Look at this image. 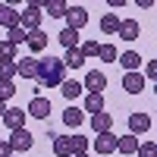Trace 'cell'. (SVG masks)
<instances>
[{"mask_svg":"<svg viewBox=\"0 0 157 157\" xmlns=\"http://www.w3.org/2000/svg\"><path fill=\"white\" fill-rule=\"evenodd\" d=\"M60 91H63V98H66V101H75V98H82V82H75V78H66V82H63L60 85Z\"/></svg>","mask_w":157,"mask_h":157,"instance_id":"d6986e66","label":"cell"},{"mask_svg":"<svg viewBox=\"0 0 157 157\" xmlns=\"http://www.w3.org/2000/svg\"><path fill=\"white\" fill-rule=\"evenodd\" d=\"M60 44H63V50H72V47L82 44V38H78V32H72V29H63L60 32Z\"/></svg>","mask_w":157,"mask_h":157,"instance_id":"cb8c5ba5","label":"cell"},{"mask_svg":"<svg viewBox=\"0 0 157 157\" xmlns=\"http://www.w3.org/2000/svg\"><path fill=\"white\" fill-rule=\"evenodd\" d=\"M19 29L22 32H38L41 29V3H38V0H32V3L19 13Z\"/></svg>","mask_w":157,"mask_h":157,"instance_id":"7a4b0ae2","label":"cell"},{"mask_svg":"<svg viewBox=\"0 0 157 157\" xmlns=\"http://www.w3.org/2000/svg\"><path fill=\"white\" fill-rule=\"evenodd\" d=\"M66 0H47V3H41V10L47 13V16H54V19H63L66 16Z\"/></svg>","mask_w":157,"mask_h":157,"instance_id":"ac0fdd59","label":"cell"},{"mask_svg":"<svg viewBox=\"0 0 157 157\" xmlns=\"http://www.w3.org/2000/svg\"><path fill=\"white\" fill-rule=\"evenodd\" d=\"M138 157H157V145L151 138H145V141H138V151H135Z\"/></svg>","mask_w":157,"mask_h":157,"instance_id":"f546056e","label":"cell"},{"mask_svg":"<svg viewBox=\"0 0 157 157\" xmlns=\"http://www.w3.org/2000/svg\"><path fill=\"white\" fill-rule=\"evenodd\" d=\"M16 75H22V78H38V57H22V60H16Z\"/></svg>","mask_w":157,"mask_h":157,"instance_id":"7c38bea8","label":"cell"},{"mask_svg":"<svg viewBox=\"0 0 157 157\" xmlns=\"http://www.w3.org/2000/svg\"><path fill=\"white\" fill-rule=\"evenodd\" d=\"M25 35H29V32H22L19 25H16V29H10V32H6V41H10L13 47H19V44H25Z\"/></svg>","mask_w":157,"mask_h":157,"instance_id":"4dcf8cb0","label":"cell"},{"mask_svg":"<svg viewBox=\"0 0 157 157\" xmlns=\"http://www.w3.org/2000/svg\"><path fill=\"white\" fill-rule=\"evenodd\" d=\"M69 145H72V154H88V145H91V141L85 138V135H69Z\"/></svg>","mask_w":157,"mask_h":157,"instance_id":"484cf974","label":"cell"},{"mask_svg":"<svg viewBox=\"0 0 157 157\" xmlns=\"http://www.w3.org/2000/svg\"><path fill=\"white\" fill-rule=\"evenodd\" d=\"M10 157H19V154H10Z\"/></svg>","mask_w":157,"mask_h":157,"instance_id":"74e56055","label":"cell"},{"mask_svg":"<svg viewBox=\"0 0 157 157\" xmlns=\"http://www.w3.org/2000/svg\"><path fill=\"white\" fill-rule=\"evenodd\" d=\"M116 151H120V154H126V157H129V154H135V151H138V138L126 132L123 138H116Z\"/></svg>","mask_w":157,"mask_h":157,"instance_id":"ffe728a7","label":"cell"},{"mask_svg":"<svg viewBox=\"0 0 157 157\" xmlns=\"http://www.w3.org/2000/svg\"><path fill=\"white\" fill-rule=\"evenodd\" d=\"M116 29H120V16L116 13H104L101 16V32L104 35H116Z\"/></svg>","mask_w":157,"mask_h":157,"instance_id":"603a6c76","label":"cell"},{"mask_svg":"<svg viewBox=\"0 0 157 157\" xmlns=\"http://www.w3.org/2000/svg\"><path fill=\"white\" fill-rule=\"evenodd\" d=\"M72 157H91V154H72Z\"/></svg>","mask_w":157,"mask_h":157,"instance_id":"8d00e7d4","label":"cell"},{"mask_svg":"<svg viewBox=\"0 0 157 157\" xmlns=\"http://www.w3.org/2000/svg\"><path fill=\"white\" fill-rule=\"evenodd\" d=\"M82 88H88V94H104V88H107V75H104L101 69H91V72L85 75Z\"/></svg>","mask_w":157,"mask_h":157,"instance_id":"ba28073f","label":"cell"},{"mask_svg":"<svg viewBox=\"0 0 157 157\" xmlns=\"http://www.w3.org/2000/svg\"><path fill=\"white\" fill-rule=\"evenodd\" d=\"M145 78H148V82L157 78V60H148V63H145Z\"/></svg>","mask_w":157,"mask_h":157,"instance_id":"836d02e7","label":"cell"},{"mask_svg":"<svg viewBox=\"0 0 157 157\" xmlns=\"http://www.w3.org/2000/svg\"><path fill=\"white\" fill-rule=\"evenodd\" d=\"M123 88L129 94H141V91H145V75L141 72H126L123 75Z\"/></svg>","mask_w":157,"mask_h":157,"instance_id":"5bb4252c","label":"cell"},{"mask_svg":"<svg viewBox=\"0 0 157 157\" xmlns=\"http://www.w3.org/2000/svg\"><path fill=\"white\" fill-rule=\"evenodd\" d=\"M13 151H10V145H6V138H0V157H10Z\"/></svg>","mask_w":157,"mask_h":157,"instance_id":"e575fe53","label":"cell"},{"mask_svg":"<svg viewBox=\"0 0 157 157\" xmlns=\"http://www.w3.org/2000/svg\"><path fill=\"white\" fill-rule=\"evenodd\" d=\"M98 50H101V44H98V41H82V44H78V54H82L85 60L98 57Z\"/></svg>","mask_w":157,"mask_h":157,"instance_id":"f1b7e54d","label":"cell"},{"mask_svg":"<svg viewBox=\"0 0 157 157\" xmlns=\"http://www.w3.org/2000/svg\"><path fill=\"white\" fill-rule=\"evenodd\" d=\"M25 116H35V120H47L50 116V101L44 94H35L29 101V107H25Z\"/></svg>","mask_w":157,"mask_h":157,"instance_id":"5b68a950","label":"cell"},{"mask_svg":"<svg viewBox=\"0 0 157 157\" xmlns=\"http://www.w3.org/2000/svg\"><path fill=\"white\" fill-rule=\"evenodd\" d=\"M116 63H120L126 72H138V66H141L145 60H141V54H135V50H126V54L116 57Z\"/></svg>","mask_w":157,"mask_h":157,"instance_id":"2e32d148","label":"cell"},{"mask_svg":"<svg viewBox=\"0 0 157 157\" xmlns=\"http://www.w3.org/2000/svg\"><path fill=\"white\" fill-rule=\"evenodd\" d=\"M0 60H16V47L10 41H0Z\"/></svg>","mask_w":157,"mask_h":157,"instance_id":"d6a6232c","label":"cell"},{"mask_svg":"<svg viewBox=\"0 0 157 157\" xmlns=\"http://www.w3.org/2000/svg\"><path fill=\"white\" fill-rule=\"evenodd\" d=\"M91 129H94V135H101V132H110V129H113V113H107V110L94 113V116H91Z\"/></svg>","mask_w":157,"mask_h":157,"instance_id":"9a60e30c","label":"cell"},{"mask_svg":"<svg viewBox=\"0 0 157 157\" xmlns=\"http://www.w3.org/2000/svg\"><path fill=\"white\" fill-rule=\"evenodd\" d=\"M66 25L63 29H72V32H82L85 25H88V10L85 6H78V3H72V6H66Z\"/></svg>","mask_w":157,"mask_h":157,"instance_id":"3957f363","label":"cell"},{"mask_svg":"<svg viewBox=\"0 0 157 157\" xmlns=\"http://www.w3.org/2000/svg\"><path fill=\"white\" fill-rule=\"evenodd\" d=\"M6 145H10V151H13V154H22V151H29V148L35 145V135L29 132V129H16V132H10Z\"/></svg>","mask_w":157,"mask_h":157,"instance_id":"277c9868","label":"cell"},{"mask_svg":"<svg viewBox=\"0 0 157 157\" xmlns=\"http://www.w3.org/2000/svg\"><path fill=\"white\" fill-rule=\"evenodd\" d=\"M0 78H3V82H13V78H16V60H0Z\"/></svg>","mask_w":157,"mask_h":157,"instance_id":"4316f807","label":"cell"},{"mask_svg":"<svg viewBox=\"0 0 157 157\" xmlns=\"http://www.w3.org/2000/svg\"><path fill=\"white\" fill-rule=\"evenodd\" d=\"M113 151H116V135H113V132H101V135H94V154L107 157V154H113Z\"/></svg>","mask_w":157,"mask_h":157,"instance_id":"9c48e42d","label":"cell"},{"mask_svg":"<svg viewBox=\"0 0 157 157\" xmlns=\"http://www.w3.org/2000/svg\"><path fill=\"white\" fill-rule=\"evenodd\" d=\"M116 35H120V41H138L141 25H138L135 19H120V29H116Z\"/></svg>","mask_w":157,"mask_h":157,"instance_id":"30bf717a","label":"cell"},{"mask_svg":"<svg viewBox=\"0 0 157 157\" xmlns=\"http://www.w3.org/2000/svg\"><path fill=\"white\" fill-rule=\"evenodd\" d=\"M98 57H101L104 63H116V57H120V50H116L113 44H101V50H98Z\"/></svg>","mask_w":157,"mask_h":157,"instance_id":"83f0119b","label":"cell"},{"mask_svg":"<svg viewBox=\"0 0 157 157\" xmlns=\"http://www.w3.org/2000/svg\"><path fill=\"white\" fill-rule=\"evenodd\" d=\"M63 123H66V129H78V126L85 123L82 107H66V110H63Z\"/></svg>","mask_w":157,"mask_h":157,"instance_id":"e0dca14e","label":"cell"},{"mask_svg":"<svg viewBox=\"0 0 157 157\" xmlns=\"http://www.w3.org/2000/svg\"><path fill=\"white\" fill-rule=\"evenodd\" d=\"M151 129V116L145 113V110H138V113H129V135H145Z\"/></svg>","mask_w":157,"mask_h":157,"instance_id":"52a82bcc","label":"cell"},{"mask_svg":"<svg viewBox=\"0 0 157 157\" xmlns=\"http://www.w3.org/2000/svg\"><path fill=\"white\" fill-rule=\"evenodd\" d=\"M41 88H60L66 82V66H63L60 57H44L38 60V78H35Z\"/></svg>","mask_w":157,"mask_h":157,"instance_id":"6da1fadb","label":"cell"},{"mask_svg":"<svg viewBox=\"0 0 157 157\" xmlns=\"http://www.w3.org/2000/svg\"><path fill=\"white\" fill-rule=\"evenodd\" d=\"M3 110H6V104H3V101H0V120H3Z\"/></svg>","mask_w":157,"mask_h":157,"instance_id":"d590c367","label":"cell"},{"mask_svg":"<svg viewBox=\"0 0 157 157\" xmlns=\"http://www.w3.org/2000/svg\"><path fill=\"white\" fill-rule=\"evenodd\" d=\"M60 60H63V66H69V69H82V66H85V57L78 54V47L66 50V54H63Z\"/></svg>","mask_w":157,"mask_h":157,"instance_id":"7402d4cb","label":"cell"},{"mask_svg":"<svg viewBox=\"0 0 157 157\" xmlns=\"http://www.w3.org/2000/svg\"><path fill=\"white\" fill-rule=\"evenodd\" d=\"M104 110V94H85V104H82V113H101Z\"/></svg>","mask_w":157,"mask_h":157,"instance_id":"44dd1931","label":"cell"},{"mask_svg":"<svg viewBox=\"0 0 157 157\" xmlns=\"http://www.w3.org/2000/svg\"><path fill=\"white\" fill-rule=\"evenodd\" d=\"M0 25H3L6 32L19 25V13H16V6H13V3H0Z\"/></svg>","mask_w":157,"mask_h":157,"instance_id":"4fadbf2b","label":"cell"},{"mask_svg":"<svg viewBox=\"0 0 157 157\" xmlns=\"http://www.w3.org/2000/svg\"><path fill=\"white\" fill-rule=\"evenodd\" d=\"M13 94H16V82H3V78H0V101H10Z\"/></svg>","mask_w":157,"mask_h":157,"instance_id":"1f68e13d","label":"cell"},{"mask_svg":"<svg viewBox=\"0 0 157 157\" xmlns=\"http://www.w3.org/2000/svg\"><path fill=\"white\" fill-rule=\"evenodd\" d=\"M25 47L32 50V57H38V54L47 47V32H41V29H38V32H29V35H25Z\"/></svg>","mask_w":157,"mask_h":157,"instance_id":"8fae6325","label":"cell"},{"mask_svg":"<svg viewBox=\"0 0 157 157\" xmlns=\"http://www.w3.org/2000/svg\"><path fill=\"white\" fill-rule=\"evenodd\" d=\"M25 120H29V116H25V110H19V107H6L0 123H3L10 132H16V129H25Z\"/></svg>","mask_w":157,"mask_h":157,"instance_id":"8992f818","label":"cell"},{"mask_svg":"<svg viewBox=\"0 0 157 157\" xmlns=\"http://www.w3.org/2000/svg\"><path fill=\"white\" fill-rule=\"evenodd\" d=\"M54 154H57V157H72L69 135H57V138H54Z\"/></svg>","mask_w":157,"mask_h":157,"instance_id":"d4e9b609","label":"cell"}]
</instances>
